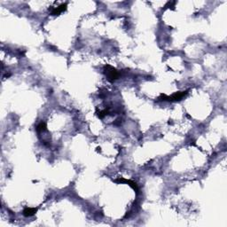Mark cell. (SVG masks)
Here are the masks:
<instances>
[{
    "label": "cell",
    "mask_w": 227,
    "mask_h": 227,
    "mask_svg": "<svg viewBox=\"0 0 227 227\" xmlns=\"http://www.w3.org/2000/svg\"><path fill=\"white\" fill-rule=\"evenodd\" d=\"M188 94V91H176L173 93L171 96H168L166 94H161L158 98L159 100L162 101H170V102H175V101H180L183 98Z\"/></svg>",
    "instance_id": "obj_1"
},
{
    "label": "cell",
    "mask_w": 227,
    "mask_h": 227,
    "mask_svg": "<svg viewBox=\"0 0 227 227\" xmlns=\"http://www.w3.org/2000/svg\"><path fill=\"white\" fill-rule=\"evenodd\" d=\"M46 129H47V126H46V124H45L44 122H41L39 124L37 125V131L38 132H45V131H46Z\"/></svg>",
    "instance_id": "obj_6"
},
{
    "label": "cell",
    "mask_w": 227,
    "mask_h": 227,
    "mask_svg": "<svg viewBox=\"0 0 227 227\" xmlns=\"http://www.w3.org/2000/svg\"><path fill=\"white\" fill-rule=\"evenodd\" d=\"M67 4L65 3V4H62L60 5L58 7H54L52 8L51 10V15L52 16H56V15H59L61 13L65 12L67 10Z\"/></svg>",
    "instance_id": "obj_4"
},
{
    "label": "cell",
    "mask_w": 227,
    "mask_h": 227,
    "mask_svg": "<svg viewBox=\"0 0 227 227\" xmlns=\"http://www.w3.org/2000/svg\"><path fill=\"white\" fill-rule=\"evenodd\" d=\"M37 211V208H26L23 210V215L27 217L34 216Z\"/></svg>",
    "instance_id": "obj_5"
},
{
    "label": "cell",
    "mask_w": 227,
    "mask_h": 227,
    "mask_svg": "<svg viewBox=\"0 0 227 227\" xmlns=\"http://www.w3.org/2000/svg\"><path fill=\"white\" fill-rule=\"evenodd\" d=\"M115 182L117 184H123V183L128 184L133 190L136 191L137 193L139 192V186H138V184H137L136 182H134V181H132V180H130V179H124V178H123V177H119V178L115 180Z\"/></svg>",
    "instance_id": "obj_3"
},
{
    "label": "cell",
    "mask_w": 227,
    "mask_h": 227,
    "mask_svg": "<svg viewBox=\"0 0 227 227\" xmlns=\"http://www.w3.org/2000/svg\"><path fill=\"white\" fill-rule=\"evenodd\" d=\"M104 73L106 75L107 80L111 83L116 81L119 77V72L117 71V69L110 65H106L104 67Z\"/></svg>",
    "instance_id": "obj_2"
},
{
    "label": "cell",
    "mask_w": 227,
    "mask_h": 227,
    "mask_svg": "<svg viewBox=\"0 0 227 227\" xmlns=\"http://www.w3.org/2000/svg\"><path fill=\"white\" fill-rule=\"evenodd\" d=\"M176 4V1H173V2H168L166 5H165V6H164V9H167V8H171V9H174L175 7V5Z\"/></svg>",
    "instance_id": "obj_8"
},
{
    "label": "cell",
    "mask_w": 227,
    "mask_h": 227,
    "mask_svg": "<svg viewBox=\"0 0 227 227\" xmlns=\"http://www.w3.org/2000/svg\"><path fill=\"white\" fill-rule=\"evenodd\" d=\"M97 114H98V116L100 118V119H103L106 116H107L109 114V111L107 109H105L102 110V111H99V112H97Z\"/></svg>",
    "instance_id": "obj_7"
}]
</instances>
